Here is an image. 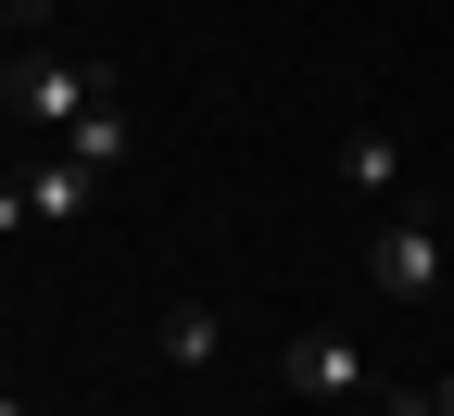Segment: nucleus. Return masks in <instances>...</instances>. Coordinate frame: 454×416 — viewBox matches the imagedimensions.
<instances>
[{
  "label": "nucleus",
  "instance_id": "nucleus-8",
  "mask_svg": "<svg viewBox=\"0 0 454 416\" xmlns=\"http://www.w3.org/2000/svg\"><path fill=\"white\" fill-rule=\"evenodd\" d=\"M13 227H38V202H26V177H0V240H13Z\"/></svg>",
  "mask_w": 454,
  "mask_h": 416
},
{
  "label": "nucleus",
  "instance_id": "nucleus-11",
  "mask_svg": "<svg viewBox=\"0 0 454 416\" xmlns=\"http://www.w3.org/2000/svg\"><path fill=\"white\" fill-rule=\"evenodd\" d=\"M13 13H26V26H38V0H13Z\"/></svg>",
  "mask_w": 454,
  "mask_h": 416
},
{
  "label": "nucleus",
  "instance_id": "nucleus-7",
  "mask_svg": "<svg viewBox=\"0 0 454 416\" xmlns=\"http://www.w3.org/2000/svg\"><path fill=\"white\" fill-rule=\"evenodd\" d=\"M215 353H227V316L215 303H177V316H164V366H215Z\"/></svg>",
  "mask_w": 454,
  "mask_h": 416
},
{
  "label": "nucleus",
  "instance_id": "nucleus-1",
  "mask_svg": "<svg viewBox=\"0 0 454 416\" xmlns=\"http://www.w3.org/2000/svg\"><path fill=\"white\" fill-rule=\"evenodd\" d=\"M0 101L26 114V127H51V139H76V114L114 101V64H76V51H13V64H0Z\"/></svg>",
  "mask_w": 454,
  "mask_h": 416
},
{
  "label": "nucleus",
  "instance_id": "nucleus-2",
  "mask_svg": "<svg viewBox=\"0 0 454 416\" xmlns=\"http://www.w3.org/2000/svg\"><path fill=\"white\" fill-rule=\"evenodd\" d=\"M278 391H303V404H379V366H366V341H340V328H291L278 341Z\"/></svg>",
  "mask_w": 454,
  "mask_h": 416
},
{
  "label": "nucleus",
  "instance_id": "nucleus-3",
  "mask_svg": "<svg viewBox=\"0 0 454 416\" xmlns=\"http://www.w3.org/2000/svg\"><path fill=\"white\" fill-rule=\"evenodd\" d=\"M366 278L391 290V303H429V290H442V227H429V215H379Z\"/></svg>",
  "mask_w": 454,
  "mask_h": 416
},
{
  "label": "nucleus",
  "instance_id": "nucleus-12",
  "mask_svg": "<svg viewBox=\"0 0 454 416\" xmlns=\"http://www.w3.org/2000/svg\"><path fill=\"white\" fill-rule=\"evenodd\" d=\"M442 416H454V379H442Z\"/></svg>",
  "mask_w": 454,
  "mask_h": 416
},
{
  "label": "nucleus",
  "instance_id": "nucleus-4",
  "mask_svg": "<svg viewBox=\"0 0 454 416\" xmlns=\"http://www.w3.org/2000/svg\"><path fill=\"white\" fill-rule=\"evenodd\" d=\"M26 202H38V227H76V215L101 202V177H89L76 152H51V164H26Z\"/></svg>",
  "mask_w": 454,
  "mask_h": 416
},
{
  "label": "nucleus",
  "instance_id": "nucleus-13",
  "mask_svg": "<svg viewBox=\"0 0 454 416\" xmlns=\"http://www.w3.org/2000/svg\"><path fill=\"white\" fill-rule=\"evenodd\" d=\"M379 416H391V404H379Z\"/></svg>",
  "mask_w": 454,
  "mask_h": 416
},
{
  "label": "nucleus",
  "instance_id": "nucleus-6",
  "mask_svg": "<svg viewBox=\"0 0 454 416\" xmlns=\"http://www.w3.org/2000/svg\"><path fill=\"white\" fill-rule=\"evenodd\" d=\"M64 152H76L89 177H114V164H127V152H139V139H127V101H89V114H76V139H64Z\"/></svg>",
  "mask_w": 454,
  "mask_h": 416
},
{
  "label": "nucleus",
  "instance_id": "nucleus-10",
  "mask_svg": "<svg viewBox=\"0 0 454 416\" xmlns=\"http://www.w3.org/2000/svg\"><path fill=\"white\" fill-rule=\"evenodd\" d=\"M13 26H26V13H13V0H0V64H13Z\"/></svg>",
  "mask_w": 454,
  "mask_h": 416
},
{
  "label": "nucleus",
  "instance_id": "nucleus-9",
  "mask_svg": "<svg viewBox=\"0 0 454 416\" xmlns=\"http://www.w3.org/2000/svg\"><path fill=\"white\" fill-rule=\"evenodd\" d=\"M379 404H391V416H442V391H379Z\"/></svg>",
  "mask_w": 454,
  "mask_h": 416
},
{
  "label": "nucleus",
  "instance_id": "nucleus-5",
  "mask_svg": "<svg viewBox=\"0 0 454 416\" xmlns=\"http://www.w3.org/2000/svg\"><path fill=\"white\" fill-rule=\"evenodd\" d=\"M340 177H354L366 202H391V190H404V139H391V127H354V139H340Z\"/></svg>",
  "mask_w": 454,
  "mask_h": 416
}]
</instances>
